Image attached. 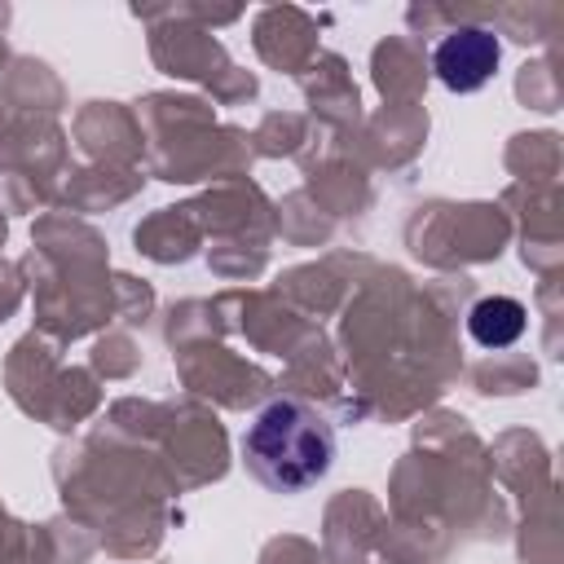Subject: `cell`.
Returning a JSON list of instances; mask_svg holds the SVG:
<instances>
[{
	"label": "cell",
	"mask_w": 564,
	"mask_h": 564,
	"mask_svg": "<svg viewBox=\"0 0 564 564\" xmlns=\"http://www.w3.org/2000/svg\"><path fill=\"white\" fill-rule=\"evenodd\" d=\"M242 458L269 489L300 494L330 471L335 427L322 410L282 397V401H269L251 419V427L242 436Z\"/></svg>",
	"instance_id": "obj_1"
},
{
	"label": "cell",
	"mask_w": 564,
	"mask_h": 564,
	"mask_svg": "<svg viewBox=\"0 0 564 564\" xmlns=\"http://www.w3.org/2000/svg\"><path fill=\"white\" fill-rule=\"evenodd\" d=\"M467 330L480 348H507L524 335V304L511 295H489L467 313Z\"/></svg>",
	"instance_id": "obj_3"
},
{
	"label": "cell",
	"mask_w": 564,
	"mask_h": 564,
	"mask_svg": "<svg viewBox=\"0 0 564 564\" xmlns=\"http://www.w3.org/2000/svg\"><path fill=\"white\" fill-rule=\"evenodd\" d=\"M498 57H502V48H498V35H494V31H485V26H458V31H449V35L436 44L432 70H436V79H441L445 88H454V93H476V88H485L489 75L498 70Z\"/></svg>",
	"instance_id": "obj_2"
}]
</instances>
